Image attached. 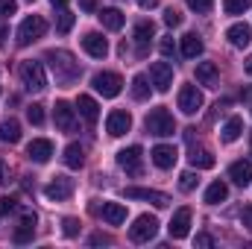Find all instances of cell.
Listing matches in <instances>:
<instances>
[{
    "instance_id": "cell-1",
    "label": "cell",
    "mask_w": 252,
    "mask_h": 249,
    "mask_svg": "<svg viewBox=\"0 0 252 249\" xmlns=\"http://www.w3.org/2000/svg\"><path fill=\"white\" fill-rule=\"evenodd\" d=\"M44 59L50 62L53 73H56V79H59L62 85H70V82L79 76V62H76L67 50H47Z\"/></svg>"
},
{
    "instance_id": "cell-2",
    "label": "cell",
    "mask_w": 252,
    "mask_h": 249,
    "mask_svg": "<svg viewBox=\"0 0 252 249\" xmlns=\"http://www.w3.org/2000/svg\"><path fill=\"white\" fill-rule=\"evenodd\" d=\"M144 124H147V132L150 135H158V138H167V135L176 132V121H173V115L167 109H153Z\"/></svg>"
},
{
    "instance_id": "cell-3",
    "label": "cell",
    "mask_w": 252,
    "mask_h": 249,
    "mask_svg": "<svg viewBox=\"0 0 252 249\" xmlns=\"http://www.w3.org/2000/svg\"><path fill=\"white\" fill-rule=\"evenodd\" d=\"M44 32H47V21H44L41 15H30V18H24L21 27H18V44L27 47V44H32V41H38Z\"/></svg>"
},
{
    "instance_id": "cell-4",
    "label": "cell",
    "mask_w": 252,
    "mask_h": 249,
    "mask_svg": "<svg viewBox=\"0 0 252 249\" xmlns=\"http://www.w3.org/2000/svg\"><path fill=\"white\" fill-rule=\"evenodd\" d=\"M21 82L24 88L30 91H44L47 88V73H44V64L41 62H21Z\"/></svg>"
},
{
    "instance_id": "cell-5",
    "label": "cell",
    "mask_w": 252,
    "mask_h": 249,
    "mask_svg": "<svg viewBox=\"0 0 252 249\" xmlns=\"http://www.w3.org/2000/svg\"><path fill=\"white\" fill-rule=\"evenodd\" d=\"M156 232H158V220H156L153 214H141V217L129 226V238H132L135 244H147L150 238H156Z\"/></svg>"
},
{
    "instance_id": "cell-6",
    "label": "cell",
    "mask_w": 252,
    "mask_h": 249,
    "mask_svg": "<svg viewBox=\"0 0 252 249\" xmlns=\"http://www.w3.org/2000/svg\"><path fill=\"white\" fill-rule=\"evenodd\" d=\"M91 85H94V91L103 94V97H118L121 88H124V79H121L118 73H112V70H103V73H94Z\"/></svg>"
},
{
    "instance_id": "cell-7",
    "label": "cell",
    "mask_w": 252,
    "mask_h": 249,
    "mask_svg": "<svg viewBox=\"0 0 252 249\" xmlns=\"http://www.w3.org/2000/svg\"><path fill=\"white\" fill-rule=\"evenodd\" d=\"M118 164L124 167L129 176H141L144 173V150L135 144V147H126L118 153Z\"/></svg>"
},
{
    "instance_id": "cell-8",
    "label": "cell",
    "mask_w": 252,
    "mask_h": 249,
    "mask_svg": "<svg viewBox=\"0 0 252 249\" xmlns=\"http://www.w3.org/2000/svg\"><path fill=\"white\" fill-rule=\"evenodd\" d=\"M150 82H153L156 91H170V85H173V64L153 62L150 64Z\"/></svg>"
},
{
    "instance_id": "cell-9",
    "label": "cell",
    "mask_w": 252,
    "mask_h": 249,
    "mask_svg": "<svg viewBox=\"0 0 252 249\" xmlns=\"http://www.w3.org/2000/svg\"><path fill=\"white\" fill-rule=\"evenodd\" d=\"M179 109L185 115H196L202 109V91L196 85H182L179 88Z\"/></svg>"
},
{
    "instance_id": "cell-10",
    "label": "cell",
    "mask_w": 252,
    "mask_h": 249,
    "mask_svg": "<svg viewBox=\"0 0 252 249\" xmlns=\"http://www.w3.org/2000/svg\"><path fill=\"white\" fill-rule=\"evenodd\" d=\"M132 129V115L124 112V109H118V112H112L109 118H106V132L112 135V138H121Z\"/></svg>"
},
{
    "instance_id": "cell-11",
    "label": "cell",
    "mask_w": 252,
    "mask_h": 249,
    "mask_svg": "<svg viewBox=\"0 0 252 249\" xmlns=\"http://www.w3.org/2000/svg\"><path fill=\"white\" fill-rule=\"evenodd\" d=\"M82 50L94 59H106L109 56V41L100 35V32H85L82 35Z\"/></svg>"
},
{
    "instance_id": "cell-12",
    "label": "cell",
    "mask_w": 252,
    "mask_h": 249,
    "mask_svg": "<svg viewBox=\"0 0 252 249\" xmlns=\"http://www.w3.org/2000/svg\"><path fill=\"white\" fill-rule=\"evenodd\" d=\"M126 196L129 199H147V202H153L158 208H167L170 205V196L161 193V190H153V187H126Z\"/></svg>"
},
{
    "instance_id": "cell-13",
    "label": "cell",
    "mask_w": 252,
    "mask_h": 249,
    "mask_svg": "<svg viewBox=\"0 0 252 249\" xmlns=\"http://www.w3.org/2000/svg\"><path fill=\"white\" fill-rule=\"evenodd\" d=\"M44 193H47V199H56V202H62L67 199L70 193H73V179H67V176H53L47 187H44Z\"/></svg>"
},
{
    "instance_id": "cell-14",
    "label": "cell",
    "mask_w": 252,
    "mask_h": 249,
    "mask_svg": "<svg viewBox=\"0 0 252 249\" xmlns=\"http://www.w3.org/2000/svg\"><path fill=\"white\" fill-rule=\"evenodd\" d=\"M153 164L158 167V170H170L173 164H176V158H179V153H176V147H170V144H158V147H153Z\"/></svg>"
},
{
    "instance_id": "cell-15",
    "label": "cell",
    "mask_w": 252,
    "mask_h": 249,
    "mask_svg": "<svg viewBox=\"0 0 252 249\" xmlns=\"http://www.w3.org/2000/svg\"><path fill=\"white\" fill-rule=\"evenodd\" d=\"M27 156H30V161H35V164H47L50 156H53V144H50L47 138H35V141H30Z\"/></svg>"
},
{
    "instance_id": "cell-16",
    "label": "cell",
    "mask_w": 252,
    "mask_h": 249,
    "mask_svg": "<svg viewBox=\"0 0 252 249\" xmlns=\"http://www.w3.org/2000/svg\"><path fill=\"white\" fill-rule=\"evenodd\" d=\"M170 238L173 241H182V238H188L190 232V208H179L176 214H173V220H170Z\"/></svg>"
},
{
    "instance_id": "cell-17",
    "label": "cell",
    "mask_w": 252,
    "mask_h": 249,
    "mask_svg": "<svg viewBox=\"0 0 252 249\" xmlns=\"http://www.w3.org/2000/svg\"><path fill=\"white\" fill-rule=\"evenodd\" d=\"M153 35H156L153 21H141V24H135V32H132V38H135V50H138V53H147Z\"/></svg>"
},
{
    "instance_id": "cell-18",
    "label": "cell",
    "mask_w": 252,
    "mask_h": 249,
    "mask_svg": "<svg viewBox=\"0 0 252 249\" xmlns=\"http://www.w3.org/2000/svg\"><path fill=\"white\" fill-rule=\"evenodd\" d=\"M53 118H56V126H59L62 132H73V126H76V115H73L70 103L59 100V103H56V109H53Z\"/></svg>"
},
{
    "instance_id": "cell-19",
    "label": "cell",
    "mask_w": 252,
    "mask_h": 249,
    "mask_svg": "<svg viewBox=\"0 0 252 249\" xmlns=\"http://www.w3.org/2000/svg\"><path fill=\"white\" fill-rule=\"evenodd\" d=\"M32 235H35V214L32 211H21V226L15 229V244H27V241H32Z\"/></svg>"
},
{
    "instance_id": "cell-20",
    "label": "cell",
    "mask_w": 252,
    "mask_h": 249,
    "mask_svg": "<svg viewBox=\"0 0 252 249\" xmlns=\"http://www.w3.org/2000/svg\"><path fill=\"white\" fill-rule=\"evenodd\" d=\"M229 179L235 182V185H241V187H247L252 182V161H235L232 167H229Z\"/></svg>"
},
{
    "instance_id": "cell-21",
    "label": "cell",
    "mask_w": 252,
    "mask_h": 249,
    "mask_svg": "<svg viewBox=\"0 0 252 249\" xmlns=\"http://www.w3.org/2000/svg\"><path fill=\"white\" fill-rule=\"evenodd\" d=\"M226 38H229L232 47H247V44L252 41V27L250 24H235V27H229Z\"/></svg>"
},
{
    "instance_id": "cell-22",
    "label": "cell",
    "mask_w": 252,
    "mask_h": 249,
    "mask_svg": "<svg viewBox=\"0 0 252 249\" xmlns=\"http://www.w3.org/2000/svg\"><path fill=\"white\" fill-rule=\"evenodd\" d=\"M76 109H79V115H82L88 124H97V118H100V106H97V100H94V97H88V94H79V100H76Z\"/></svg>"
},
{
    "instance_id": "cell-23",
    "label": "cell",
    "mask_w": 252,
    "mask_h": 249,
    "mask_svg": "<svg viewBox=\"0 0 252 249\" xmlns=\"http://www.w3.org/2000/svg\"><path fill=\"white\" fill-rule=\"evenodd\" d=\"M188 161L196 167V170H208V167H214V156H211V150H205V147H190Z\"/></svg>"
},
{
    "instance_id": "cell-24",
    "label": "cell",
    "mask_w": 252,
    "mask_h": 249,
    "mask_svg": "<svg viewBox=\"0 0 252 249\" xmlns=\"http://www.w3.org/2000/svg\"><path fill=\"white\" fill-rule=\"evenodd\" d=\"M217 64L214 62H199L196 64V82L199 85H208V88H214L217 85Z\"/></svg>"
},
{
    "instance_id": "cell-25",
    "label": "cell",
    "mask_w": 252,
    "mask_h": 249,
    "mask_svg": "<svg viewBox=\"0 0 252 249\" xmlns=\"http://www.w3.org/2000/svg\"><path fill=\"white\" fill-rule=\"evenodd\" d=\"M202 35H196V32H188V35H182V56L185 59H196L199 53H202Z\"/></svg>"
},
{
    "instance_id": "cell-26",
    "label": "cell",
    "mask_w": 252,
    "mask_h": 249,
    "mask_svg": "<svg viewBox=\"0 0 252 249\" xmlns=\"http://www.w3.org/2000/svg\"><path fill=\"white\" fill-rule=\"evenodd\" d=\"M0 141H3V144H18V141H21V124H18L15 118L0 121Z\"/></svg>"
},
{
    "instance_id": "cell-27",
    "label": "cell",
    "mask_w": 252,
    "mask_h": 249,
    "mask_svg": "<svg viewBox=\"0 0 252 249\" xmlns=\"http://www.w3.org/2000/svg\"><path fill=\"white\" fill-rule=\"evenodd\" d=\"M103 220L112 223V226H121V223H126V208L121 202H106L103 205Z\"/></svg>"
},
{
    "instance_id": "cell-28",
    "label": "cell",
    "mask_w": 252,
    "mask_h": 249,
    "mask_svg": "<svg viewBox=\"0 0 252 249\" xmlns=\"http://www.w3.org/2000/svg\"><path fill=\"white\" fill-rule=\"evenodd\" d=\"M64 164H67L70 170H79V167L85 164V150H82L79 144H67V147H64Z\"/></svg>"
},
{
    "instance_id": "cell-29",
    "label": "cell",
    "mask_w": 252,
    "mask_h": 249,
    "mask_svg": "<svg viewBox=\"0 0 252 249\" xmlns=\"http://www.w3.org/2000/svg\"><path fill=\"white\" fill-rule=\"evenodd\" d=\"M229 199V185L226 182H211L205 190V202L208 205H217V202H226Z\"/></svg>"
},
{
    "instance_id": "cell-30",
    "label": "cell",
    "mask_w": 252,
    "mask_h": 249,
    "mask_svg": "<svg viewBox=\"0 0 252 249\" xmlns=\"http://www.w3.org/2000/svg\"><path fill=\"white\" fill-rule=\"evenodd\" d=\"M124 12H121V9H103V12H100V24H103V27H106V30H121V27H124Z\"/></svg>"
},
{
    "instance_id": "cell-31",
    "label": "cell",
    "mask_w": 252,
    "mask_h": 249,
    "mask_svg": "<svg viewBox=\"0 0 252 249\" xmlns=\"http://www.w3.org/2000/svg\"><path fill=\"white\" fill-rule=\"evenodd\" d=\"M220 132H223V141H226V144H232V141H238V138H241V132H244V121H241V118H229L226 126H223Z\"/></svg>"
},
{
    "instance_id": "cell-32",
    "label": "cell",
    "mask_w": 252,
    "mask_h": 249,
    "mask_svg": "<svg viewBox=\"0 0 252 249\" xmlns=\"http://www.w3.org/2000/svg\"><path fill=\"white\" fill-rule=\"evenodd\" d=\"M150 91H153V88H150L147 76L138 73V76L132 79V97H135V100H150Z\"/></svg>"
},
{
    "instance_id": "cell-33",
    "label": "cell",
    "mask_w": 252,
    "mask_h": 249,
    "mask_svg": "<svg viewBox=\"0 0 252 249\" xmlns=\"http://www.w3.org/2000/svg\"><path fill=\"white\" fill-rule=\"evenodd\" d=\"M250 6H252V0H223L226 15H244Z\"/></svg>"
},
{
    "instance_id": "cell-34",
    "label": "cell",
    "mask_w": 252,
    "mask_h": 249,
    "mask_svg": "<svg viewBox=\"0 0 252 249\" xmlns=\"http://www.w3.org/2000/svg\"><path fill=\"white\" fill-rule=\"evenodd\" d=\"M73 21H76V15H70L67 9H62L59 12V21H56V32H70V27H73Z\"/></svg>"
},
{
    "instance_id": "cell-35",
    "label": "cell",
    "mask_w": 252,
    "mask_h": 249,
    "mask_svg": "<svg viewBox=\"0 0 252 249\" xmlns=\"http://www.w3.org/2000/svg\"><path fill=\"white\" fill-rule=\"evenodd\" d=\"M27 118H30V124H32V126H41V124H44V106L32 103V106L27 109Z\"/></svg>"
},
{
    "instance_id": "cell-36",
    "label": "cell",
    "mask_w": 252,
    "mask_h": 249,
    "mask_svg": "<svg viewBox=\"0 0 252 249\" xmlns=\"http://www.w3.org/2000/svg\"><path fill=\"white\" fill-rule=\"evenodd\" d=\"M62 232L67 235V238H76V235H79V220H76V217H64Z\"/></svg>"
},
{
    "instance_id": "cell-37",
    "label": "cell",
    "mask_w": 252,
    "mask_h": 249,
    "mask_svg": "<svg viewBox=\"0 0 252 249\" xmlns=\"http://www.w3.org/2000/svg\"><path fill=\"white\" fill-rule=\"evenodd\" d=\"M12 211H18V202L12 196H0V217H9Z\"/></svg>"
},
{
    "instance_id": "cell-38",
    "label": "cell",
    "mask_w": 252,
    "mask_h": 249,
    "mask_svg": "<svg viewBox=\"0 0 252 249\" xmlns=\"http://www.w3.org/2000/svg\"><path fill=\"white\" fill-rule=\"evenodd\" d=\"M158 50H161V56H173V53H176V44H173V35H164V38L158 41Z\"/></svg>"
},
{
    "instance_id": "cell-39",
    "label": "cell",
    "mask_w": 252,
    "mask_h": 249,
    "mask_svg": "<svg viewBox=\"0 0 252 249\" xmlns=\"http://www.w3.org/2000/svg\"><path fill=\"white\" fill-rule=\"evenodd\" d=\"M18 12V3L15 0H0V18H12Z\"/></svg>"
},
{
    "instance_id": "cell-40",
    "label": "cell",
    "mask_w": 252,
    "mask_h": 249,
    "mask_svg": "<svg viewBox=\"0 0 252 249\" xmlns=\"http://www.w3.org/2000/svg\"><path fill=\"white\" fill-rule=\"evenodd\" d=\"M196 182H199V179H196V176H193L190 170L179 176V187H182V190H193V187H196Z\"/></svg>"
},
{
    "instance_id": "cell-41",
    "label": "cell",
    "mask_w": 252,
    "mask_h": 249,
    "mask_svg": "<svg viewBox=\"0 0 252 249\" xmlns=\"http://www.w3.org/2000/svg\"><path fill=\"white\" fill-rule=\"evenodd\" d=\"M188 6L193 9V12H211L214 0H188Z\"/></svg>"
},
{
    "instance_id": "cell-42",
    "label": "cell",
    "mask_w": 252,
    "mask_h": 249,
    "mask_svg": "<svg viewBox=\"0 0 252 249\" xmlns=\"http://www.w3.org/2000/svg\"><path fill=\"white\" fill-rule=\"evenodd\" d=\"M164 24H167V27H179V24H182V15H179L176 9H167V12H164Z\"/></svg>"
},
{
    "instance_id": "cell-43",
    "label": "cell",
    "mask_w": 252,
    "mask_h": 249,
    "mask_svg": "<svg viewBox=\"0 0 252 249\" xmlns=\"http://www.w3.org/2000/svg\"><path fill=\"white\" fill-rule=\"evenodd\" d=\"M193 244H196V247H214V238H211V235H196V241H193Z\"/></svg>"
},
{
    "instance_id": "cell-44",
    "label": "cell",
    "mask_w": 252,
    "mask_h": 249,
    "mask_svg": "<svg viewBox=\"0 0 252 249\" xmlns=\"http://www.w3.org/2000/svg\"><path fill=\"white\" fill-rule=\"evenodd\" d=\"M241 223H244L247 229H252V205H247V208L241 211Z\"/></svg>"
},
{
    "instance_id": "cell-45",
    "label": "cell",
    "mask_w": 252,
    "mask_h": 249,
    "mask_svg": "<svg viewBox=\"0 0 252 249\" xmlns=\"http://www.w3.org/2000/svg\"><path fill=\"white\" fill-rule=\"evenodd\" d=\"M6 182H9V164L0 158V185H6Z\"/></svg>"
},
{
    "instance_id": "cell-46",
    "label": "cell",
    "mask_w": 252,
    "mask_h": 249,
    "mask_svg": "<svg viewBox=\"0 0 252 249\" xmlns=\"http://www.w3.org/2000/svg\"><path fill=\"white\" fill-rule=\"evenodd\" d=\"M79 9L82 12H94L97 9V0H79Z\"/></svg>"
},
{
    "instance_id": "cell-47",
    "label": "cell",
    "mask_w": 252,
    "mask_h": 249,
    "mask_svg": "<svg viewBox=\"0 0 252 249\" xmlns=\"http://www.w3.org/2000/svg\"><path fill=\"white\" fill-rule=\"evenodd\" d=\"M138 6H141V9H156L158 0H138Z\"/></svg>"
},
{
    "instance_id": "cell-48",
    "label": "cell",
    "mask_w": 252,
    "mask_h": 249,
    "mask_svg": "<svg viewBox=\"0 0 252 249\" xmlns=\"http://www.w3.org/2000/svg\"><path fill=\"white\" fill-rule=\"evenodd\" d=\"M91 244H112V238H106V235H94Z\"/></svg>"
},
{
    "instance_id": "cell-49",
    "label": "cell",
    "mask_w": 252,
    "mask_h": 249,
    "mask_svg": "<svg viewBox=\"0 0 252 249\" xmlns=\"http://www.w3.org/2000/svg\"><path fill=\"white\" fill-rule=\"evenodd\" d=\"M244 70H247V73H250V76H252V56H250V59H247V64H244Z\"/></svg>"
},
{
    "instance_id": "cell-50",
    "label": "cell",
    "mask_w": 252,
    "mask_h": 249,
    "mask_svg": "<svg viewBox=\"0 0 252 249\" xmlns=\"http://www.w3.org/2000/svg\"><path fill=\"white\" fill-rule=\"evenodd\" d=\"M53 6H56V9H64V6H67V0H53Z\"/></svg>"
},
{
    "instance_id": "cell-51",
    "label": "cell",
    "mask_w": 252,
    "mask_h": 249,
    "mask_svg": "<svg viewBox=\"0 0 252 249\" xmlns=\"http://www.w3.org/2000/svg\"><path fill=\"white\" fill-rule=\"evenodd\" d=\"M3 38H6V27L0 24V44H3Z\"/></svg>"
}]
</instances>
